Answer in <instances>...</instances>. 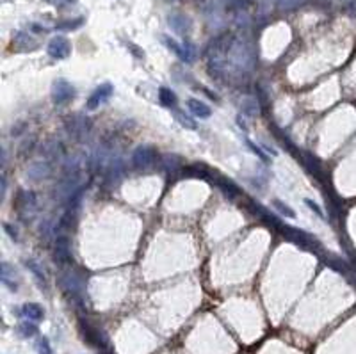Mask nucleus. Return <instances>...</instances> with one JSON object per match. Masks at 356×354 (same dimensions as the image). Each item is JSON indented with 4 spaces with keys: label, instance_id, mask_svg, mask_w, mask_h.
<instances>
[{
    "label": "nucleus",
    "instance_id": "nucleus-27",
    "mask_svg": "<svg viewBox=\"0 0 356 354\" xmlns=\"http://www.w3.org/2000/svg\"><path fill=\"white\" fill-rule=\"evenodd\" d=\"M38 350H40V354H52V347L47 338H41L38 342Z\"/></svg>",
    "mask_w": 356,
    "mask_h": 354
},
{
    "label": "nucleus",
    "instance_id": "nucleus-24",
    "mask_svg": "<svg viewBox=\"0 0 356 354\" xmlns=\"http://www.w3.org/2000/svg\"><path fill=\"white\" fill-rule=\"evenodd\" d=\"M176 160H180L176 155H164V157H162V166H164V169H166V171H171V173H174L176 169H180V166H182V164H173V162H176Z\"/></svg>",
    "mask_w": 356,
    "mask_h": 354
},
{
    "label": "nucleus",
    "instance_id": "nucleus-31",
    "mask_svg": "<svg viewBox=\"0 0 356 354\" xmlns=\"http://www.w3.org/2000/svg\"><path fill=\"white\" fill-rule=\"evenodd\" d=\"M50 231H52V224L48 223V221H45L43 224H41V228H40V233H41V239H48V235H50Z\"/></svg>",
    "mask_w": 356,
    "mask_h": 354
},
{
    "label": "nucleus",
    "instance_id": "nucleus-3",
    "mask_svg": "<svg viewBox=\"0 0 356 354\" xmlns=\"http://www.w3.org/2000/svg\"><path fill=\"white\" fill-rule=\"evenodd\" d=\"M75 93H77L75 87H73L68 80L59 79V80H55L54 86H52V101H54L55 105H62L72 100V98L75 96Z\"/></svg>",
    "mask_w": 356,
    "mask_h": 354
},
{
    "label": "nucleus",
    "instance_id": "nucleus-2",
    "mask_svg": "<svg viewBox=\"0 0 356 354\" xmlns=\"http://www.w3.org/2000/svg\"><path fill=\"white\" fill-rule=\"evenodd\" d=\"M16 210H18L20 217L23 221H32L38 210V199L34 192H23L20 191L18 198H16Z\"/></svg>",
    "mask_w": 356,
    "mask_h": 354
},
{
    "label": "nucleus",
    "instance_id": "nucleus-7",
    "mask_svg": "<svg viewBox=\"0 0 356 354\" xmlns=\"http://www.w3.org/2000/svg\"><path fill=\"white\" fill-rule=\"evenodd\" d=\"M167 25L178 36L187 38L191 34V29H193V22H191L189 16L182 15V13H173V15L167 16Z\"/></svg>",
    "mask_w": 356,
    "mask_h": 354
},
{
    "label": "nucleus",
    "instance_id": "nucleus-11",
    "mask_svg": "<svg viewBox=\"0 0 356 354\" xmlns=\"http://www.w3.org/2000/svg\"><path fill=\"white\" fill-rule=\"evenodd\" d=\"M162 41H164V45H166L167 48H169L171 52H173L174 55H176L180 61H184V62H193V59L189 57V54H187V48H186V45H180V43H176V41L173 40V38H169V36H162Z\"/></svg>",
    "mask_w": 356,
    "mask_h": 354
},
{
    "label": "nucleus",
    "instance_id": "nucleus-13",
    "mask_svg": "<svg viewBox=\"0 0 356 354\" xmlns=\"http://www.w3.org/2000/svg\"><path fill=\"white\" fill-rule=\"evenodd\" d=\"M22 315L27 318V321H32V322H40L43 321L45 317V311L40 304L36 303H27L22 306Z\"/></svg>",
    "mask_w": 356,
    "mask_h": 354
},
{
    "label": "nucleus",
    "instance_id": "nucleus-17",
    "mask_svg": "<svg viewBox=\"0 0 356 354\" xmlns=\"http://www.w3.org/2000/svg\"><path fill=\"white\" fill-rule=\"evenodd\" d=\"M13 43H15L16 47H18L20 50H23V52L34 50V48L38 47V43L32 40V36H29V34H25V32H16Z\"/></svg>",
    "mask_w": 356,
    "mask_h": 354
},
{
    "label": "nucleus",
    "instance_id": "nucleus-23",
    "mask_svg": "<svg viewBox=\"0 0 356 354\" xmlns=\"http://www.w3.org/2000/svg\"><path fill=\"white\" fill-rule=\"evenodd\" d=\"M273 206H274V208H278V212L283 214V216L289 217V219H294V217H296V212H294V210H292L291 206L287 205V203L280 201V199H273Z\"/></svg>",
    "mask_w": 356,
    "mask_h": 354
},
{
    "label": "nucleus",
    "instance_id": "nucleus-9",
    "mask_svg": "<svg viewBox=\"0 0 356 354\" xmlns=\"http://www.w3.org/2000/svg\"><path fill=\"white\" fill-rule=\"evenodd\" d=\"M186 103H187V109H189L191 114L200 118V120H207V118H210L212 116V109L208 107L207 103L200 101L198 98H189Z\"/></svg>",
    "mask_w": 356,
    "mask_h": 354
},
{
    "label": "nucleus",
    "instance_id": "nucleus-19",
    "mask_svg": "<svg viewBox=\"0 0 356 354\" xmlns=\"http://www.w3.org/2000/svg\"><path fill=\"white\" fill-rule=\"evenodd\" d=\"M16 274H15V269L9 267V264H2V283H4L6 287H9L11 290H16Z\"/></svg>",
    "mask_w": 356,
    "mask_h": 354
},
{
    "label": "nucleus",
    "instance_id": "nucleus-18",
    "mask_svg": "<svg viewBox=\"0 0 356 354\" xmlns=\"http://www.w3.org/2000/svg\"><path fill=\"white\" fill-rule=\"evenodd\" d=\"M25 267L29 269V271L32 272L34 276H36L38 283H40L41 287H45V289H47V274H45L43 267H41V265L38 264L36 260H32V258H29V260L25 262Z\"/></svg>",
    "mask_w": 356,
    "mask_h": 354
},
{
    "label": "nucleus",
    "instance_id": "nucleus-16",
    "mask_svg": "<svg viewBox=\"0 0 356 354\" xmlns=\"http://www.w3.org/2000/svg\"><path fill=\"white\" fill-rule=\"evenodd\" d=\"M176 94L169 89V87H159V103L166 109H174L176 107Z\"/></svg>",
    "mask_w": 356,
    "mask_h": 354
},
{
    "label": "nucleus",
    "instance_id": "nucleus-34",
    "mask_svg": "<svg viewBox=\"0 0 356 354\" xmlns=\"http://www.w3.org/2000/svg\"><path fill=\"white\" fill-rule=\"evenodd\" d=\"M237 121H239V127H240V128H244V130H246V125H244V121L240 120V116H237Z\"/></svg>",
    "mask_w": 356,
    "mask_h": 354
},
{
    "label": "nucleus",
    "instance_id": "nucleus-33",
    "mask_svg": "<svg viewBox=\"0 0 356 354\" xmlns=\"http://www.w3.org/2000/svg\"><path fill=\"white\" fill-rule=\"evenodd\" d=\"M6 187H8V182H6V176H2V198L6 196Z\"/></svg>",
    "mask_w": 356,
    "mask_h": 354
},
{
    "label": "nucleus",
    "instance_id": "nucleus-25",
    "mask_svg": "<svg viewBox=\"0 0 356 354\" xmlns=\"http://www.w3.org/2000/svg\"><path fill=\"white\" fill-rule=\"evenodd\" d=\"M174 111V109H173ZM174 118H176V121H180V125L186 128H189V130H196V123H194L191 118H187L186 114H182L180 111H174Z\"/></svg>",
    "mask_w": 356,
    "mask_h": 354
},
{
    "label": "nucleus",
    "instance_id": "nucleus-26",
    "mask_svg": "<svg viewBox=\"0 0 356 354\" xmlns=\"http://www.w3.org/2000/svg\"><path fill=\"white\" fill-rule=\"evenodd\" d=\"M244 143H246V146H247V148L251 150V152L255 153V155L258 157V159H260V160H264V162H269V157H267V153H264V152H262V148H260V146H257V145H255L253 141H251V139H247V137L244 139Z\"/></svg>",
    "mask_w": 356,
    "mask_h": 354
},
{
    "label": "nucleus",
    "instance_id": "nucleus-15",
    "mask_svg": "<svg viewBox=\"0 0 356 354\" xmlns=\"http://www.w3.org/2000/svg\"><path fill=\"white\" fill-rule=\"evenodd\" d=\"M214 184H218V187L221 189V191L225 192L226 198H230V199H233L240 192L239 187H237V185L233 184L230 178H216L214 176Z\"/></svg>",
    "mask_w": 356,
    "mask_h": 354
},
{
    "label": "nucleus",
    "instance_id": "nucleus-8",
    "mask_svg": "<svg viewBox=\"0 0 356 354\" xmlns=\"http://www.w3.org/2000/svg\"><path fill=\"white\" fill-rule=\"evenodd\" d=\"M47 52H48V55L54 59H66L72 54V43H69L68 38L55 36V38H52L50 43H48Z\"/></svg>",
    "mask_w": 356,
    "mask_h": 354
},
{
    "label": "nucleus",
    "instance_id": "nucleus-14",
    "mask_svg": "<svg viewBox=\"0 0 356 354\" xmlns=\"http://www.w3.org/2000/svg\"><path fill=\"white\" fill-rule=\"evenodd\" d=\"M41 155L45 159H59L62 155V145L55 139L52 141H47L43 146H41Z\"/></svg>",
    "mask_w": 356,
    "mask_h": 354
},
{
    "label": "nucleus",
    "instance_id": "nucleus-12",
    "mask_svg": "<svg viewBox=\"0 0 356 354\" xmlns=\"http://www.w3.org/2000/svg\"><path fill=\"white\" fill-rule=\"evenodd\" d=\"M184 174L191 178H200V180H205V182H214L212 173L203 166V164H194V166L186 167V169H184Z\"/></svg>",
    "mask_w": 356,
    "mask_h": 354
},
{
    "label": "nucleus",
    "instance_id": "nucleus-5",
    "mask_svg": "<svg viewBox=\"0 0 356 354\" xmlns=\"http://www.w3.org/2000/svg\"><path fill=\"white\" fill-rule=\"evenodd\" d=\"M54 260H55V264H59L61 267H64V265H69L73 262V258H72V244H69V239L66 237V235H59L57 239H55Z\"/></svg>",
    "mask_w": 356,
    "mask_h": 354
},
{
    "label": "nucleus",
    "instance_id": "nucleus-32",
    "mask_svg": "<svg viewBox=\"0 0 356 354\" xmlns=\"http://www.w3.org/2000/svg\"><path fill=\"white\" fill-rule=\"evenodd\" d=\"M4 230L8 231L9 237H11V239L15 240V242H18V231H16V228H13L9 223H6V224H4Z\"/></svg>",
    "mask_w": 356,
    "mask_h": 354
},
{
    "label": "nucleus",
    "instance_id": "nucleus-30",
    "mask_svg": "<svg viewBox=\"0 0 356 354\" xmlns=\"http://www.w3.org/2000/svg\"><path fill=\"white\" fill-rule=\"evenodd\" d=\"M305 203L310 206V210H312V212H315L319 217H324V212H323V210H321V206L317 205L315 201H312V199H310V198H306V199H305Z\"/></svg>",
    "mask_w": 356,
    "mask_h": 354
},
{
    "label": "nucleus",
    "instance_id": "nucleus-21",
    "mask_svg": "<svg viewBox=\"0 0 356 354\" xmlns=\"http://www.w3.org/2000/svg\"><path fill=\"white\" fill-rule=\"evenodd\" d=\"M16 331L20 333V336L23 338H29V336H34L38 333V328H36V322L32 321H25L16 328Z\"/></svg>",
    "mask_w": 356,
    "mask_h": 354
},
{
    "label": "nucleus",
    "instance_id": "nucleus-28",
    "mask_svg": "<svg viewBox=\"0 0 356 354\" xmlns=\"http://www.w3.org/2000/svg\"><path fill=\"white\" fill-rule=\"evenodd\" d=\"M77 0H47V4L55 6V8H68V6H73Z\"/></svg>",
    "mask_w": 356,
    "mask_h": 354
},
{
    "label": "nucleus",
    "instance_id": "nucleus-20",
    "mask_svg": "<svg viewBox=\"0 0 356 354\" xmlns=\"http://www.w3.org/2000/svg\"><path fill=\"white\" fill-rule=\"evenodd\" d=\"M308 0H276V8L280 11H294V9L301 8Z\"/></svg>",
    "mask_w": 356,
    "mask_h": 354
},
{
    "label": "nucleus",
    "instance_id": "nucleus-1",
    "mask_svg": "<svg viewBox=\"0 0 356 354\" xmlns=\"http://www.w3.org/2000/svg\"><path fill=\"white\" fill-rule=\"evenodd\" d=\"M205 55L208 73L221 80L247 75L257 62V52L251 41L235 32H225L214 38Z\"/></svg>",
    "mask_w": 356,
    "mask_h": 354
},
{
    "label": "nucleus",
    "instance_id": "nucleus-4",
    "mask_svg": "<svg viewBox=\"0 0 356 354\" xmlns=\"http://www.w3.org/2000/svg\"><path fill=\"white\" fill-rule=\"evenodd\" d=\"M155 160H157V152L152 146H139L132 153V166L137 167V169H146V167L153 166Z\"/></svg>",
    "mask_w": 356,
    "mask_h": 354
},
{
    "label": "nucleus",
    "instance_id": "nucleus-10",
    "mask_svg": "<svg viewBox=\"0 0 356 354\" xmlns=\"http://www.w3.org/2000/svg\"><path fill=\"white\" fill-rule=\"evenodd\" d=\"M52 174V166L50 162H34L32 166L27 169V176L30 180H45Z\"/></svg>",
    "mask_w": 356,
    "mask_h": 354
},
{
    "label": "nucleus",
    "instance_id": "nucleus-29",
    "mask_svg": "<svg viewBox=\"0 0 356 354\" xmlns=\"http://www.w3.org/2000/svg\"><path fill=\"white\" fill-rule=\"evenodd\" d=\"M82 22H84V20H82V18H79V20H75V22H64V23H59L57 29H77V27L82 25Z\"/></svg>",
    "mask_w": 356,
    "mask_h": 354
},
{
    "label": "nucleus",
    "instance_id": "nucleus-6",
    "mask_svg": "<svg viewBox=\"0 0 356 354\" xmlns=\"http://www.w3.org/2000/svg\"><path fill=\"white\" fill-rule=\"evenodd\" d=\"M113 94H114L113 84H109V82L102 84V86H98L95 91H93L91 96L87 98L86 109H89V111H95V109H98L102 103H105V101L109 100V98L113 96Z\"/></svg>",
    "mask_w": 356,
    "mask_h": 354
},
{
    "label": "nucleus",
    "instance_id": "nucleus-22",
    "mask_svg": "<svg viewBox=\"0 0 356 354\" xmlns=\"http://www.w3.org/2000/svg\"><path fill=\"white\" fill-rule=\"evenodd\" d=\"M240 111L246 116H257L258 114V103L253 98H246V100L240 103Z\"/></svg>",
    "mask_w": 356,
    "mask_h": 354
}]
</instances>
